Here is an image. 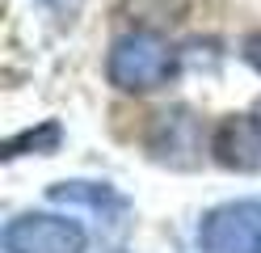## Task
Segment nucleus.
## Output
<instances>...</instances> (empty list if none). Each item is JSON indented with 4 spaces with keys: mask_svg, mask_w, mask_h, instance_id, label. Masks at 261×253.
<instances>
[{
    "mask_svg": "<svg viewBox=\"0 0 261 253\" xmlns=\"http://www.w3.org/2000/svg\"><path fill=\"white\" fill-rule=\"evenodd\" d=\"M106 76L122 93H152L177 76V51L156 30H126L106 55Z\"/></svg>",
    "mask_w": 261,
    "mask_h": 253,
    "instance_id": "1",
    "label": "nucleus"
},
{
    "mask_svg": "<svg viewBox=\"0 0 261 253\" xmlns=\"http://www.w3.org/2000/svg\"><path fill=\"white\" fill-rule=\"evenodd\" d=\"M202 253H261V202H223L198 224Z\"/></svg>",
    "mask_w": 261,
    "mask_h": 253,
    "instance_id": "2",
    "label": "nucleus"
},
{
    "mask_svg": "<svg viewBox=\"0 0 261 253\" xmlns=\"http://www.w3.org/2000/svg\"><path fill=\"white\" fill-rule=\"evenodd\" d=\"M9 253H85V228L63 215H21L5 228Z\"/></svg>",
    "mask_w": 261,
    "mask_h": 253,
    "instance_id": "3",
    "label": "nucleus"
},
{
    "mask_svg": "<svg viewBox=\"0 0 261 253\" xmlns=\"http://www.w3.org/2000/svg\"><path fill=\"white\" fill-rule=\"evenodd\" d=\"M211 152L223 169L236 173H261V118L257 114H232L211 135Z\"/></svg>",
    "mask_w": 261,
    "mask_h": 253,
    "instance_id": "4",
    "label": "nucleus"
},
{
    "mask_svg": "<svg viewBox=\"0 0 261 253\" xmlns=\"http://www.w3.org/2000/svg\"><path fill=\"white\" fill-rule=\"evenodd\" d=\"M148 148L156 152V160H165L173 169H190L198 165V118H194L190 110H169L156 118V127L148 135Z\"/></svg>",
    "mask_w": 261,
    "mask_h": 253,
    "instance_id": "5",
    "label": "nucleus"
},
{
    "mask_svg": "<svg viewBox=\"0 0 261 253\" xmlns=\"http://www.w3.org/2000/svg\"><path fill=\"white\" fill-rule=\"evenodd\" d=\"M51 202H63V207H89L101 219H110L114 228L126 224V198L114 190V186H101V181H59V186H51Z\"/></svg>",
    "mask_w": 261,
    "mask_h": 253,
    "instance_id": "6",
    "label": "nucleus"
},
{
    "mask_svg": "<svg viewBox=\"0 0 261 253\" xmlns=\"http://www.w3.org/2000/svg\"><path fill=\"white\" fill-rule=\"evenodd\" d=\"M59 140H63L59 123H42L38 131H25V135H17V140H9L5 156H21L25 148H34V152H55V148H59Z\"/></svg>",
    "mask_w": 261,
    "mask_h": 253,
    "instance_id": "7",
    "label": "nucleus"
},
{
    "mask_svg": "<svg viewBox=\"0 0 261 253\" xmlns=\"http://www.w3.org/2000/svg\"><path fill=\"white\" fill-rule=\"evenodd\" d=\"M244 63H249L253 72H261V34H249V38H244Z\"/></svg>",
    "mask_w": 261,
    "mask_h": 253,
    "instance_id": "8",
    "label": "nucleus"
},
{
    "mask_svg": "<svg viewBox=\"0 0 261 253\" xmlns=\"http://www.w3.org/2000/svg\"><path fill=\"white\" fill-rule=\"evenodd\" d=\"M42 5H59V0H42Z\"/></svg>",
    "mask_w": 261,
    "mask_h": 253,
    "instance_id": "9",
    "label": "nucleus"
}]
</instances>
